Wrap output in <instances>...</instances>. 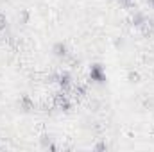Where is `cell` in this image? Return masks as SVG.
Returning <instances> with one entry per match:
<instances>
[{"mask_svg":"<svg viewBox=\"0 0 154 152\" xmlns=\"http://www.w3.org/2000/svg\"><path fill=\"white\" fill-rule=\"evenodd\" d=\"M54 104H56V108L61 109V111H70V109H72V102H70V99H68V95H66L65 91L56 93V97H54Z\"/></svg>","mask_w":154,"mask_h":152,"instance_id":"6da1fadb","label":"cell"},{"mask_svg":"<svg viewBox=\"0 0 154 152\" xmlns=\"http://www.w3.org/2000/svg\"><path fill=\"white\" fill-rule=\"evenodd\" d=\"M90 81L99 82V84L106 82V72H104V68L100 65H91L90 66Z\"/></svg>","mask_w":154,"mask_h":152,"instance_id":"7a4b0ae2","label":"cell"},{"mask_svg":"<svg viewBox=\"0 0 154 152\" xmlns=\"http://www.w3.org/2000/svg\"><path fill=\"white\" fill-rule=\"evenodd\" d=\"M56 82H57V86H59L63 91H66V90L72 86V75H70L68 72L57 74V75H56Z\"/></svg>","mask_w":154,"mask_h":152,"instance_id":"3957f363","label":"cell"},{"mask_svg":"<svg viewBox=\"0 0 154 152\" xmlns=\"http://www.w3.org/2000/svg\"><path fill=\"white\" fill-rule=\"evenodd\" d=\"M52 50H54V54H56L57 57H66V56H68V47H66L65 43H61V41L56 43Z\"/></svg>","mask_w":154,"mask_h":152,"instance_id":"277c9868","label":"cell"},{"mask_svg":"<svg viewBox=\"0 0 154 152\" xmlns=\"http://www.w3.org/2000/svg\"><path fill=\"white\" fill-rule=\"evenodd\" d=\"M20 108H22L23 111H31V109H34V104H32V100H31L27 95H23V97L20 99Z\"/></svg>","mask_w":154,"mask_h":152,"instance_id":"5b68a950","label":"cell"},{"mask_svg":"<svg viewBox=\"0 0 154 152\" xmlns=\"http://www.w3.org/2000/svg\"><path fill=\"white\" fill-rule=\"evenodd\" d=\"M133 23H134L136 27H143V25H145V23H149V22H147V18H145L142 13H136V14H134V18H133Z\"/></svg>","mask_w":154,"mask_h":152,"instance_id":"8992f818","label":"cell"},{"mask_svg":"<svg viewBox=\"0 0 154 152\" xmlns=\"http://www.w3.org/2000/svg\"><path fill=\"white\" fill-rule=\"evenodd\" d=\"M74 91H75L77 97H82V95L86 93V88H84V86H75V90H74Z\"/></svg>","mask_w":154,"mask_h":152,"instance_id":"52a82bcc","label":"cell"},{"mask_svg":"<svg viewBox=\"0 0 154 152\" xmlns=\"http://www.w3.org/2000/svg\"><path fill=\"white\" fill-rule=\"evenodd\" d=\"M118 2H120L124 7H133V5H134V0H118Z\"/></svg>","mask_w":154,"mask_h":152,"instance_id":"ba28073f","label":"cell"},{"mask_svg":"<svg viewBox=\"0 0 154 152\" xmlns=\"http://www.w3.org/2000/svg\"><path fill=\"white\" fill-rule=\"evenodd\" d=\"M104 149H108V145H104V143H100V145L95 147V150H104Z\"/></svg>","mask_w":154,"mask_h":152,"instance_id":"9c48e42d","label":"cell"},{"mask_svg":"<svg viewBox=\"0 0 154 152\" xmlns=\"http://www.w3.org/2000/svg\"><path fill=\"white\" fill-rule=\"evenodd\" d=\"M4 25H5V20H4V18H2V16H0V29H2V27H4Z\"/></svg>","mask_w":154,"mask_h":152,"instance_id":"30bf717a","label":"cell"},{"mask_svg":"<svg viewBox=\"0 0 154 152\" xmlns=\"http://www.w3.org/2000/svg\"><path fill=\"white\" fill-rule=\"evenodd\" d=\"M149 5H151V7L154 9V0H149Z\"/></svg>","mask_w":154,"mask_h":152,"instance_id":"8fae6325","label":"cell"}]
</instances>
